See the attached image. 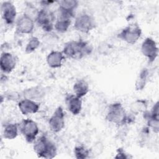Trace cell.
Here are the masks:
<instances>
[{"instance_id":"44dd1931","label":"cell","mask_w":159,"mask_h":159,"mask_svg":"<svg viewBox=\"0 0 159 159\" xmlns=\"http://www.w3.org/2000/svg\"><path fill=\"white\" fill-rule=\"evenodd\" d=\"M40 40L39 39L35 36L31 37L26 45L25 51L27 53H30L34 52L40 45Z\"/></svg>"},{"instance_id":"8fae6325","label":"cell","mask_w":159,"mask_h":159,"mask_svg":"<svg viewBox=\"0 0 159 159\" xmlns=\"http://www.w3.org/2000/svg\"><path fill=\"white\" fill-rule=\"evenodd\" d=\"M1 16L5 23L12 25L15 20L17 12L14 5L10 1H4L1 6Z\"/></svg>"},{"instance_id":"ba28073f","label":"cell","mask_w":159,"mask_h":159,"mask_svg":"<svg viewBox=\"0 0 159 159\" xmlns=\"http://www.w3.org/2000/svg\"><path fill=\"white\" fill-rule=\"evenodd\" d=\"M141 52L149 63H153L158 55V48L156 42L150 37H147L141 45Z\"/></svg>"},{"instance_id":"603a6c76","label":"cell","mask_w":159,"mask_h":159,"mask_svg":"<svg viewBox=\"0 0 159 159\" xmlns=\"http://www.w3.org/2000/svg\"><path fill=\"white\" fill-rule=\"evenodd\" d=\"M114 158H124V159H127V158H130V157L125 152L124 149H122V148H119L117 150V154L114 157Z\"/></svg>"},{"instance_id":"6da1fadb","label":"cell","mask_w":159,"mask_h":159,"mask_svg":"<svg viewBox=\"0 0 159 159\" xmlns=\"http://www.w3.org/2000/svg\"><path fill=\"white\" fill-rule=\"evenodd\" d=\"M93 50L91 45L86 41L80 39L66 42L62 52L65 57L73 60H80L89 55Z\"/></svg>"},{"instance_id":"7c38bea8","label":"cell","mask_w":159,"mask_h":159,"mask_svg":"<svg viewBox=\"0 0 159 159\" xmlns=\"http://www.w3.org/2000/svg\"><path fill=\"white\" fill-rule=\"evenodd\" d=\"M17 58L15 55L9 52H2L0 58V68L4 73H9L15 68Z\"/></svg>"},{"instance_id":"3957f363","label":"cell","mask_w":159,"mask_h":159,"mask_svg":"<svg viewBox=\"0 0 159 159\" xmlns=\"http://www.w3.org/2000/svg\"><path fill=\"white\" fill-rule=\"evenodd\" d=\"M106 119L108 122L118 125H122L131 121V118L127 114L122 104L118 102L109 105Z\"/></svg>"},{"instance_id":"5bb4252c","label":"cell","mask_w":159,"mask_h":159,"mask_svg":"<svg viewBox=\"0 0 159 159\" xmlns=\"http://www.w3.org/2000/svg\"><path fill=\"white\" fill-rule=\"evenodd\" d=\"M78 1L76 0H64L60 2L59 14L70 18L74 17L75 11L78 7Z\"/></svg>"},{"instance_id":"7402d4cb","label":"cell","mask_w":159,"mask_h":159,"mask_svg":"<svg viewBox=\"0 0 159 159\" xmlns=\"http://www.w3.org/2000/svg\"><path fill=\"white\" fill-rule=\"evenodd\" d=\"M74 155L78 159H85L89 157V150L83 145L76 146L74 148Z\"/></svg>"},{"instance_id":"9c48e42d","label":"cell","mask_w":159,"mask_h":159,"mask_svg":"<svg viewBox=\"0 0 159 159\" xmlns=\"http://www.w3.org/2000/svg\"><path fill=\"white\" fill-rule=\"evenodd\" d=\"M50 129L55 133L60 132L65 127V113L61 106H58L48 120Z\"/></svg>"},{"instance_id":"52a82bcc","label":"cell","mask_w":159,"mask_h":159,"mask_svg":"<svg viewBox=\"0 0 159 159\" xmlns=\"http://www.w3.org/2000/svg\"><path fill=\"white\" fill-rule=\"evenodd\" d=\"M55 19V16L52 11L43 8L38 11L35 21L44 31L51 32L54 28Z\"/></svg>"},{"instance_id":"9a60e30c","label":"cell","mask_w":159,"mask_h":159,"mask_svg":"<svg viewBox=\"0 0 159 159\" xmlns=\"http://www.w3.org/2000/svg\"><path fill=\"white\" fill-rule=\"evenodd\" d=\"M18 107L22 114L27 115L37 113L39 110L40 105L32 99L25 98L19 102Z\"/></svg>"},{"instance_id":"5b68a950","label":"cell","mask_w":159,"mask_h":159,"mask_svg":"<svg viewBox=\"0 0 159 159\" xmlns=\"http://www.w3.org/2000/svg\"><path fill=\"white\" fill-rule=\"evenodd\" d=\"M142 35V29L136 24H131L124 27L117 35L118 38L131 45L135 43Z\"/></svg>"},{"instance_id":"7a4b0ae2","label":"cell","mask_w":159,"mask_h":159,"mask_svg":"<svg viewBox=\"0 0 159 159\" xmlns=\"http://www.w3.org/2000/svg\"><path fill=\"white\" fill-rule=\"evenodd\" d=\"M33 148L38 157L40 158L51 159L54 158L57 153L56 145L45 135L36 139L34 142Z\"/></svg>"},{"instance_id":"ffe728a7","label":"cell","mask_w":159,"mask_h":159,"mask_svg":"<svg viewBox=\"0 0 159 159\" xmlns=\"http://www.w3.org/2000/svg\"><path fill=\"white\" fill-rule=\"evenodd\" d=\"M148 75L149 71L147 68H145L140 71L135 83V88L137 91H141L145 88L148 81Z\"/></svg>"},{"instance_id":"277c9868","label":"cell","mask_w":159,"mask_h":159,"mask_svg":"<svg viewBox=\"0 0 159 159\" xmlns=\"http://www.w3.org/2000/svg\"><path fill=\"white\" fill-rule=\"evenodd\" d=\"M19 130L28 143H33L37 139L39 129L36 122L30 119H23L19 124Z\"/></svg>"},{"instance_id":"30bf717a","label":"cell","mask_w":159,"mask_h":159,"mask_svg":"<svg viewBox=\"0 0 159 159\" xmlns=\"http://www.w3.org/2000/svg\"><path fill=\"white\" fill-rule=\"evenodd\" d=\"M16 32L20 34H30L34 29V21L27 14H24L19 17L16 24Z\"/></svg>"},{"instance_id":"4fadbf2b","label":"cell","mask_w":159,"mask_h":159,"mask_svg":"<svg viewBox=\"0 0 159 159\" xmlns=\"http://www.w3.org/2000/svg\"><path fill=\"white\" fill-rule=\"evenodd\" d=\"M65 104L68 110L74 116L79 114L82 109L81 98L75 94H67L65 97Z\"/></svg>"},{"instance_id":"d6986e66","label":"cell","mask_w":159,"mask_h":159,"mask_svg":"<svg viewBox=\"0 0 159 159\" xmlns=\"http://www.w3.org/2000/svg\"><path fill=\"white\" fill-rule=\"evenodd\" d=\"M19 130V124L16 123H8L5 125L3 129V137L7 140H12L18 135Z\"/></svg>"},{"instance_id":"e0dca14e","label":"cell","mask_w":159,"mask_h":159,"mask_svg":"<svg viewBox=\"0 0 159 159\" xmlns=\"http://www.w3.org/2000/svg\"><path fill=\"white\" fill-rule=\"evenodd\" d=\"M73 89L76 96L82 98L88 93L89 87L88 83L84 80H79L74 84Z\"/></svg>"},{"instance_id":"2e32d148","label":"cell","mask_w":159,"mask_h":159,"mask_svg":"<svg viewBox=\"0 0 159 159\" xmlns=\"http://www.w3.org/2000/svg\"><path fill=\"white\" fill-rule=\"evenodd\" d=\"M65 59V56L62 52L58 50L52 51L47 57V63L52 68H57L61 66Z\"/></svg>"},{"instance_id":"8992f818","label":"cell","mask_w":159,"mask_h":159,"mask_svg":"<svg viewBox=\"0 0 159 159\" xmlns=\"http://www.w3.org/2000/svg\"><path fill=\"white\" fill-rule=\"evenodd\" d=\"M96 27V22L94 17L86 13L79 14L75 19L74 28L78 32L87 34Z\"/></svg>"},{"instance_id":"ac0fdd59","label":"cell","mask_w":159,"mask_h":159,"mask_svg":"<svg viewBox=\"0 0 159 159\" xmlns=\"http://www.w3.org/2000/svg\"><path fill=\"white\" fill-rule=\"evenodd\" d=\"M70 24L71 18L59 14L55 22L54 28L57 32L60 33H64L68 30Z\"/></svg>"}]
</instances>
